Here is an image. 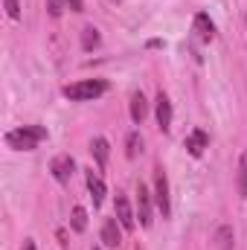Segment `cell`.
Returning <instances> with one entry per match:
<instances>
[{"instance_id":"6da1fadb","label":"cell","mask_w":247,"mask_h":250,"mask_svg":"<svg viewBox=\"0 0 247 250\" xmlns=\"http://www.w3.org/2000/svg\"><path fill=\"white\" fill-rule=\"evenodd\" d=\"M41 140H47V128H41V125H21L6 134V146L18 148V151H32Z\"/></svg>"},{"instance_id":"7a4b0ae2","label":"cell","mask_w":247,"mask_h":250,"mask_svg":"<svg viewBox=\"0 0 247 250\" xmlns=\"http://www.w3.org/2000/svg\"><path fill=\"white\" fill-rule=\"evenodd\" d=\"M105 90H108V82H102V79H87V82L67 84V87H64V96L73 99V102H90V99L102 96Z\"/></svg>"},{"instance_id":"3957f363","label":"cell","mask_w":247,"mask_h":250,"mask_svg":"<svg viewBox=\"0 0 247 250\" xmlns=\"http://www.w3.org/2000/svg\"><path fill=\"white\" fill-rule=\"evenodd\" d=\"M154 201H157V209L163 212V218H169L172 204H169V181H166L163 166H157V169H154Z\"/></svg>"},{"instance_id":"277c9868","label":"cell","mask_w":247,"mask_h":250,"mask_svg":"<svg viewBox=\"0 0 247 250\" xmlns=\"http://www.w3.org/2000/svg\"><path fill=\"white\" fill-rule=\"evenodd\" d=\"M151 192L145 184H140L137 187V218H140V224L143 227H151Z\"/></svg>"},{"instance_id":"5b68a950","label":"cell","mask_w":247,"mask_h":250,"mask_svg":"<svg viewBox=\"0 0 247 250\" xmlns=\"http://www.w3.org/2000/svg\"><path fill=\"white\" fill-rule=\"evenodd\" d=\"M184 146L192 157H201L204 148H209V134H206L204 128H195V131H189V137L184 140Z\"/></svg>"},{"instance_id":"8992f818","label":"cell","mask_w":247,"mask_h":250,"mask_svg":"<svg viewBox=\"0 0 247 250\" xmlns=\"http://www.w3.org/2000/svg\"><path fill=\"white\" fill-rule=\"evenodd\" d=\"M73 169H76V163H73L70 154H59V157L50 163V172H53V178H56L59 184H67V181L73 178Z\"/></svg>"},{"instance_id":"52a82bcc","label":"cell","mask_w":247,"mask_h":250,"mask_svg":"<svg viewBox=\"0 0 247 250\" xmlns=\"http://www.w3.org/2000/svg\"><path fill=\"white\" fill-rule=\"evenodd\" d=\"M154 102H157V125H160V131L166 134V131L172 128V102H169V96H166L163 90L157 93Z\"/></svg>"},{"instance_id":"ba28073f","label":"cell","mask_w":247,"mask_h":250,"mask_svg":"<svg viewBox=\"0 0 247 250\" xmlns=\"http://www.w3.org/2000/svg\"><path fill=\"white\" fill-rule=\"evenodd\" d=\"M120 221H117V215L114 218H108L105 224H102V245L105 248H120V242H123V233H120Z\"/></svg>"},{"instance_id":"9c48e42d","label":"cell","mask_w":247,"mask_h":250,"mask_svg":"<svg viewBox=\"0 0 247 250\" xmlns=\"http://www.w3.org/2000/svg\"><path fill=\"white\" fill-rule=\"evenodd\" d=\"M114 215H117V221L123 224V230H134V212H131V204H128L125 195H117V201H114Z\"/></svg>"},{"instance_id":"30bf717a","label":"cell","mask_w":247,"mask_h":250,"mask_svg":"<svg viewBox=\"0 0 247 250\" xmlns=\"http://www.w3.org/2000/svg\"><path fill=\"white\" fill-rule=\"evenodd\" d=\"M195 32H198L201 41H212V38H215V23L209 21L206 12H198V15H195Z\"/></svg>"},{"instance_id":"8fae6325","label":"cell","mask_w":247,"mask_h":250,"mask_svg":"<svg viewBox=\"0 0 247 250\" xmlns=\"http://www.w3.org/2000/svg\"><path fill=\"white\" fill-rule=\"evenodd\" d=\"M87 192L93 198V207H102V201H105V184H102V178L93 169H87Z\"/></svg>"},{"instance_id":"7c38bea8","label":"cell","mask_w":247,"mask_h":250,"mask_svg":"<svg viewBox=\"0 0 247 250\" xmlns=\"http://www.w3.org/2000/svg\"><path fill=\"white\" fill-rule=\"evenodd\" d=\"M90 151H93V157H96V166L105 169V166H108V151H111L108 140H105V137H96V140L90 143Z\"/></svg>"},{"instance_id":"4fadbf2b","label":"cell","mask_w":247,"mask_h":250,"mask_svg":"<svg viewBox=\"0 0 247 250\" xmlns=\"http://www.w3.org/2000/svg\"><path fill=\"white\" fill-rule=\"evenodd\" d=\"M145 114H148V102H145V96L143 93H134L131 96V120L140 125L145 120Z\"/></svg>"},{"instance_id":"5bb4252c","label":"cell","mask_w":247,"mask_h":250,"mask_svg":"<svg viewBox=\"0 0 247 250\" xmlns=\"http://www.w3.org/2000/svg\"><path fill=\"white\" fill-rule=\"evenodd\" d=\"M215 245L218 250H233V227H218V233H215Z\"/></svg>"},{"instance_id":"9a60e30c","label":"cell","mask_w":247,"mask_h":250,"mask_svg":"<svg viewBox=\"0 0 247 250\" xmlns=\"http://www.w3.org/2000/svg\"><path fill=\"white\" fill-rule=\"evenodd\" d=\"M99 29H93V26H84L82 29V50H93V47H99Z\"/></svg>"},{"instance_id":"2e32d148","label":"cell","mask_w":247,"mask_h":250,"mask_svg":"<svg viewBox=\"0 0 247 250\" xmlns=\"http://www.w3.org/2000/svg\"><path fill=\"white\" fill-rule=\"evenodd\" d=\"M70 227H73L76 233H84V230H87V209H84V207H76V209H73Z\"/></svg>"},{"instance_id":"e0dca14e","label":"cell","mask_w":247,"mask_h":250,"mask_svg":"<svg viewBox=\"0 0 247 250\" xmlns=\"http://www.w3.org/2000/svg\"><path fill=\"white\" fill-rule=\"evenodd\" d=\"M140 151H143V137H140L137 131H131L128 140H125V154H128V157H137Z\"/></svg>"},{"instance_id":"ac0fdd59","label":"cell","mask_w":247,"mask_h":250,"mask_svg":"<svg viewBox=\"0 0 247 250\" xmlns=\"http://www.w3.org/2000/svg\"><path fill=\"white\" fill-rule=\"evenodd\" d=\"M239 195L247 198V151L242 154V160H239Z\"/></svg>"},{"instance_id":"d6986e66","label":"cell","mask_w":247,"mask_h":250,"mask_svg":"<svg viewBox=\"0 0 247 250\" xmlns=\"http://www.w3.org/2000/svg\"><path fill=\"white\" fill-rule=\"evenodd\" d=\"M3 6H6V15H9L12 21L21 18V3H18V0H3Z\"/></svg>"},{"instance_id":"ffe728a7","label":"cell","mask_w":247,"mask_h":250,"mask_svg":"<svg viewBox=\"0 0 247 250\" xmlns=\"http://www.w3.org/2000/svg\"><path fill=\"white\" fill-rule=\"evenodd\" d=\"M47 9H50V15H53V18H62L64 0H47Z\"/></svg>"},{"instance_id":"44dd1931","label":"cell","mask_w":247,"mask_h":250,"mask_svg":"<svg viewBox=\"0 0 247 250\" xmlns=\"http://www.w3.org/2000/svg\"><path fill=\"white\" fill-rule=\"evenodd\" d=\"M67 6H70V12H84V3L82 0H64Z\"/></svg>"},{"instance_id":"7402d4cb","label":"cell","mask_w":247,"mask_h":250,"mask_svg":"<svg viewBox=\"0 0 247 250\" xmlns=\"http://www.w3.org/2000/svg\"><path fill=\"white\" fill-rule=\"evenodd\" d=\"M23 250H35V242H32V239H26V242H23Z\"/></svg>"},{"instance_id":"603a6c76","label":"cell","mask_w":247,"mask_h":250,"mask_svg":"<svg viewBox=\"0 0 247 250\" xmlns=\"http://www.w3.org/2000/svg\"><path fill=\"white\" fill-rule=\"evenodd\" d=\"M93 250H102V248H93Z\"/></svg>"}]
</instances>
